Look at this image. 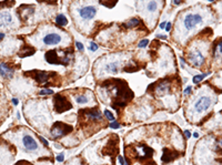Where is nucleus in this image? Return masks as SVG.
<instances>
[{
    "instance_id": "9d476101",
    "label": "nucleus",
    "mask_w": 222,
    "mask_h": 165,
    "mask_svg": "<svg viewBox=\"0 0 222 165\" xmlns=\"http://www.w3.org/2000/svg\"><path fill=\"white\" fill-rule=\"evenodd\" d=\"M120 61H109L104 64V71L108 74H117L120 71Z\"/></svg>"
},
{
    "instance_id": "79ce46f5",
    "label": "nucleus",
    "mask_w": 222,
    "mask_h": 165,
    "mask_svg": "<svg viewBox=\"0 0 222 165\" xmlns=\"http://www.w3.org/2000/svg\"><path fill=\"white\" fill-rule=\"evenodd\" d=\"M221 165H222V164H221Z\"/></svg>"
},
{
    "instance_id": "cd10ccee",
    "label": "nucleus",
    "mask_w": 222,
    "mask_h": 165,
    "mask_svg": "<svg viewBox=\"0 0 222 165\" xmlns=\"http://www.w3.org/2000/svg\"><path fill=\"white\" fill-rule=\"evenodd\" d=\"M118 161H119V163H120V165H125L126 164L125 160H123V157H122L121 155L118 156Z\"/></svg>"
},
{
    "instance_id": "393cba45",
    "label": "nucleus",
    "mask_w": 222,
    "mask_h": 165,
    "mask_svg": "<svg viewBox=\"0 0 222 165\" xmlns=\"http://www.w3.org/2000/svg\"><path fill=\"white\" fill-rule=\"evenodd\" d=\"M104 115H106V118L109 121H115V116H113V114L109 110H104Z\"/></svg>"
},
{
    "instance_id": "412c9836",
    "label": "nucleus",
    "mask_w": 222,
    "mask_h": 165,
    "mask_svg": "<svg viewBox=\"0 0 222 165\" xmlns=\"http://www.w3.org/2000/svg\"><path fill=\"white\" fill-rule=\"evenodd\" d=\"M209 73H203V74H197V75L193 76V79H192V81H193V83H195V84H198L199 82H201L202 80L206 78V76L208 75Z\"/></svg>"
},
{
    "instance_id": "aec40b11",
    "label": "nucleus",
    "mask_w": 222,
    "mask_h": 165,
    "mask_svg": "<svg viewBox=\"0 0 222 165\" xmlns=\"http://www.w3.org/2000/svg\"><path fill=\"white\" fill-rule=\"evenodd\" d=\"M56 23L58 26H60V27H64V26L68 25V20L62 13H59V15L56 17Z\"/></svg>"
},
{
    "instance_id": "c756f323",
    "label": "nucleus",
    "mask_w": 222,
    "mask_h": 165,
    "mask_svg": "<svg viewBox=\"0 0 222 165\" xmlns=\"http://www.w3.org/2000/svg\"><path fill=\"white\" fill-rule=\"evenodd\" d=\"M183 1H184V0H172V2H173L176 6H179L180 3H182Z\"/></svg>"
},
{
    "instance_id": "7c9ffc66",
    "label": "nucleus",
    "mask_w": 222,
    "mask_h": 165,
    "mask_svg": "<svg viewBox=\"0 0 222 165\" xmlns=\"http://www.w3.org/2000/svg\"><path fill=\"white\" fill-rule=\"evenodd\" d=\"M110 128H119V124L117 122H112L111 124H110Z\"/></svg>"
},
{
    "instance_id": "473e14b6",
    "label": "nucleus",
    "mask_w": 222,
    "mask_h": 165,
    "mask_svg": "<svg viewBox=\"0 0 222 165\" xmlns=\"http://www.w3.org/2000/svg\"><path fill=\"white\" fill-rule=\"evenodd\" d=\"M170 29H171V23L169 22V23H167V26H166V30L170 31Z\"/></svg>"
},
{
    "instance_id": "5701e85b",
    "label": "nucleus",
    "mask_w": 222,
    "mask_h": 165,
    "mask_svg": "<svg viewBox=\"0 0 222 165\" xmlns=\"http://www.w3.org/2000/svg\"><path fill=\"white\" fill-rule=\"evenodd\" d=\"M148 43H149V40H148V39L141 40L140 42L138 43V48H140V49H142V48H146V47L148 46Z\"/></svg>"
},
{
    "instance_id": "c85d7f7f",
    "label": "nucleus",
    "mask_w": 222,
    "mask_h": 165,
    "mask_svg": "<svg viewBox=\"0 0 222 165\" xmlns=\"http://www.w3.org/2000/svg\"><path fill=\"white\" fill-rule=\"evenodd\" d=\"M64 154H59L58 156H57V161H58V162H62V161H64Z\"/></svg>"
},
{
    "instance_id": "58836bf2",
    "label": "nucleus",
    "mask_w": 222,
    "mask_h": 165,
    "mask_svg": "<svg viewBox=\"0 0 222 165\" xmlns=\"http://www.w3.org/2000/svg\"><path fill=\"white\" fill-rule=\"evenodd\" d=\"M3 38H5V34H3V33H0V40L3 39Z\"/></svg>"
},
{
    "instance_id": "4c0bfd02",
    "label": "nucleus",
    "mask_w": 222,
    "mask_h": 165,
    "mask_svg": "<svg viewBox=\"0 0 222 165\" xmlns=\"http://www.w3.org/2000/svg\"><path fill=\"white\" fill-rule=\"evenodd\" d=\"M12 103L15 104V105H17V104H18V100H17V99H13V100H12Z\"/></svg>"
},
{
    "instance_id": "2eb2a0df",
    "label": "nucleus",
    "mask_w": 222,
    "mask_h": 165,
    "mask_svg": "<svg viewBox=\"0 0 222 165\" xmlns=\"http://www.w3.org/2000/svg\"><path fill=\"white\" fill-rule=\"evenodd\" d=\"M12 23V17L9 12H2L0 13V26L6 27V26Z\"/></svg>"
},
{
    "instance_id": "e433bc0d",
    "label": "nucleus",
    "mask_w": 222,
    "mask_h": 165,
    "mask_svg": "<svg viewBox=\"0 0 222 165\" xmlns=\"http://www.w3.org/2000/svg\"><path fill=\"white\" fill-rule=\"evenodd\" d=\"M27 163L28 162H24H24H19L17 165H29V164H27Z\"/></svg>"
},
{
    "instance_id": "f704fd0d",
    "label": "nucleus",
    "mask_w": 222,
    "mask_h": 165,
    "mask_svg": "<svg viewBox=\"0 0 222 165\" xmlns=\"http://www.w3.org/2000/svg\"><path fill=\"white\" fill-rule=\"evenodd\" d=\"M184 135H186V138H190V136H191V133L189 131H184Z\"/></svg>"
},
{
    "instance_id": "ddd939ff",
    "label": "nucleus",
    "mask_w": 222,
    "mask_h": 165,
    "mask_svg": "<svg viewBox=\"0 0 222 165\" xmlns=\"http://www.w3.org/2000/svg\"><path fill=\"white\" fill-rule=\"evenodd\" d=\"M213 57L216 59H222V38H220L219 40H217L213 47Z\"/></svg>"
},
{
    "instance_id": "6ab92c4d",
    "label": "nucleus",
    "mask_w": 222,
    "mask_h": 165,
    "mask_svg": "<svg viewBox=\"0 0 222 165\" xmlns=\"http://www.w3.org/2000/svg\"><path fill=\"white\" fill-rule=\"evenodd\" d=\"M35 53V50L31 49L30 47H24L22 48V50L19 52V57L20 58H26V57H29V55L34 54Z\"/></svg>"
},
{
    "instance_id": "bb28decb",
    "label": "nucleus",
    "mask_w": 222,
    "mask_h": 165,
    "mask_svg": "<svg viewBox=\"0 0 222 165\" xmlns=\"http://www.w3.org/2000/svg\"><path fill=\"white\" fill-rule=\"evenodd\" d=\"M76 47H77V49L79 50V51H83V44H82L81 42H78V41H77Z\"/></svg>"
},
{
    "instance_id": "f03ea898",
    "label": "nucleus",
    "mask_w": 222,
    "mask_h": 165,
    "mask_svg": "<svg viewBox=\"0 0 222 165\" xmlns=\"http://www.w3.org/2000/svg\"><path fill=\"white\" fill-rule=\"evenodd\" d=\"M64 40V37L62 32H59V31H56L55 29H50V30L47 32L45 36L42 37L41 41H42V44L46 47H53V46H59V44H62Z\"/></svg>"
},
{
    "instance_id": "dca6fc26",
    "label": "nucleus",
    "mask_w": 222,
    "mask_h": 165,
    "mask_svg": "<svg viewBox=\"0 0 222 165\" xmlns=\"http://www.w3.org/2000/svg\"><path fill=\"white\" fill-rule=\"evenodd\" d=\"M177 155H173V152L170 151L169 149H164L163 150V155H162V162L163 163H170L171 161H173L176 159Z\"/></svg>"
},
{
    "instance_id": "2f4dec72",
    "label": "nucleus",
    "mask_w": 222,
    "mask_h": 165,
    "mask_svg": "<svg viewBox=\"0 0 222 165\" xmlns=\"http://www.w3.org/2000/svg\"><path fill=\"white\" fill-rule=\"evenodd\" d=\"M192 91V88L191 86H188L186 90H184V94H190V92Z\"/></svg>"
},
{
    "instance_id": "6e6552de",
    "label": "nucleus",
    "mask_w": 222,
    "mask_h": 165,
    "mask_svg": "<svg viewBox=\"0 0 222 165\" xmlns=\"http://www.w3.org/2000/svg\"><path fill=\"white\" fill-rule=\"evenodd\" d=\"M211 107V99L207 95H203V97H200L198 99V101L195 102V109L197 112H204L207 111L209 107Z\"/></svg>"
},
{
    "instance_id": "4468645a",
    "label": "nucleus",
    "mask_w": 222,
    "mask_h": 165,
    "mask_svg": "<svg viewBox=\"0 0 222 165\" xmlns=\"http://www.w3.org/2000/svg\"><path fill=\"white\" fill-rule=\"evenodd\" d=\"M0 74L3 78H11L12 74H13V69H10L8 67V64L1 63L0 64Z\"/></svg>"
},
{
    "instance_id": "20e7f679",
    "label": "nucleus",
    "mask_w": 222,
    "mask_h": 165,
    "mask_svg": "<svg viewBox=\"0 0 222 165\" xmlns=\"http://www.w3.org/2000/svg\"><path fill=\"white\" fill-rule=\"evenodd\" d=\"M188 61L195 68H201L206 61V57L199 49H192L188 53Z\"/></svg>"
},
{
    "instance_id": "c9c22d12",
    "label": "nucleus",
    "mask_w": 222,
    "mask_h": 165,
    "mask_svg": "<svg viewBox=\"0 0 222 165\" xmlns=\"http://www.w3.org/2000/svg\"><path fill=\"white\" fill-rule=\"evenodd\" d=\"M39 138H40V140H41V141H42V142H43V144H45V145H48V142H47V141L45 140V139L41 138V136H39Z\"/></svg>"
},
{
    "instance_id": "39448f33",
    "label": "nucleus",
    "mask_w": 222,
    "mask_h": 165,
    "mask_svg": "<svg viewBox=\"0 0 222 165\" xmlns=\"http://www.w3.org/2000/svg\"><path fill=\"white\" fill-rule=\"evenodd\" d=\"M70 132H72V126L68 125L64 122L55 123V125L52 126L51 130H50V133H51L53 138H61V136H64Z\"/></svg>"
},
{
    "instance_id": "f257e3e1",
    "label": "nucleus",
    "mask_w": 222,
    "mask_h": 165,
    "mask_svg": "<svg viewBox=\"0 0 222 165\" xmlns=\"http://www.w3.org/2000/svg\"><path fill=\"white\" fill-rule=\"evenodd\" d=\"M182 18V27L184 32L193 31L199 25L203 22V16L199 12H188L181 15Z\"/></svg>"
},
{
    "instance_id": "423d86ee",
    "label": "nucleus",
    "mask_w": 222,
    "mask_h": 165,
    "mask_svg": "<svg viewBox=\"0 0 222 165\" xmlns=\"http://www.w3.org/2000/svg\"><path fill=\"white\" fill-rule=\"evenodd\" d=\"M53 103H55V110L58 113H62V112L70 110L71 107H72L71 103L68 101V99L62 97L61 94L56 95L55 99H53Z\"/></svg>"
},
{
    "instance_id": "7ed1b4c3",
    "label": "nucleus",
    "mask_w": 222,
    "mask_h": 165,
    "mask_svg": "<svg viewBox=\"0 0 222 165\" xmlns=\"http://www.w3.org/2000/svg\"><path fill=\"white\" fill-rule=\"evenodd\" d=\"M161 6L162 0H146V5H143L142 11L146 13V17L155 20V13L159 12Z\"/></svg>"
},
{
    "instance_id": "ea45409f",
    "label": "nucleus",
    "mask_w": 222,
    "mask_h": 165,
    "mask_svg": "<svg viewBox=\"0 0 222 165\" xmlns=\"http://www.w3.org/2000/svg\"><path fill=\"white\" fill-rule=\"evenodd\" d=\"M125 165H130V163H129V162H126V164Z\"/></svg>"
},
{
    "instance_id": "f3484780",
    "label": "nucleus",
    "mask_w": 222,
    "mask_h": 165,
    "mask_svg": "<svg viewBox=\"0 0 222 165\" xmlns=\"http://www.w3.org/2000/svg\"><path fill=\"white\" fill-rule=\"evenodd\" d=\"M140 25V20L138 18H131L127 21L123 22V26H125L127 29H132V28H136Z\"/></svg>"
},
{
    "instance_id": "0eeeda50",
    "label": "nucleus",
    "mask_w": 222,
    "mask_h": 165,
    "mask_svg": "<svg viewBox=\"0 0 222 165\" xmlns=\"http://www.w3.org/2000/svg\"><path fill=\"white\" fill-rule=\"evenodd\" d=\"M78 15H79L80 19L82 21H90L96 17L97 15V8L94 6H85L81 7L79 10H78Z\"/></svg>"
},
{
    "instance_id": "a878e982",
    "label": "nucleus",
    "mask_w": 222,
    "mask_h": 165,
    "mask_svg": "<svg viewBox=\"0 0 222 165\" xmlns=\"http://www.w3.org/2000/svg\"><path fill=\"white\" fill-rule=\"evenodd\" d=\"M90 51H93V52H96L98 49H99V47H98V44L96 42H90Z\"/></svg>"
},
{
    "instance_id": "a211bd4d",
    "label": "nucleus",
    "mask_w": 222,
    "mask_h": 165,
    "mask_svg": "<svg viewBox=\"0 0 222 165\" xmlns=\"http://www.w3.org/2000/svg\"><path fill=\"white\" fill-rule=\"evenodd\" d=\"M86 114L91 120H101V113L98 110H88L86 111Z\"/></svg>"
},
{
    "instance_id": "4be33fe9",
    "label": "nucleus",
    "mask_w": 222,
    "mask_h": 165,
    "mask_svg": "<svg viewBox=\"0 0 222 165\" xmlns=\"http://www.w3.org/2000/svg\"><path fill=\"white\" fill-rule=\"evenodd\" d=\"M76 101H77V103H79V104L87 103V102H88V98H87V95H85V94L77 95V97H76Z\"/></svg>"
},
{
    "instance_id": "1a4fd4ad",
    "label": "nucleus",
    "mask_w": 222,
    "mask_h": 165,
    "mask_svg": "<svg viewBox=\"0 0 222 165\" xmlns=\"http://www.w3.org/2000/svg\"><path fill=\"white\" fill-rule=\"evenodd\" d=\"M22 144L28 152H34L38 149V144H37L36 140L30 135H24L22 138Z\"/></svg>"
},
{
    "instance_id": "72a5a7b5",
    "label": "nucleus",
    "mask_w": 222,
    "mask_h": 165,
    "mask_svg": "<svg viewBox=\"0 0 222 165\" xmlns=\"http://www.w3.org/2000/svg\"><path fill=\"white\" fill-rule=\"evenodd\" d=\"M166 26H167V22L163 21V22H161V25H160V28H161V29H164V28H166Z\"/></svg>"
},
{
    "instance_id": "9b49d317",
    "label": "nucleus",
    "mask_w": 222,
    "mask_h": 165,
    "mask_svg": "<svg viewBox=\"0 0 222 165\" xmlns=\"http://www.w3.org/2000/svg\"><path fill=\"white\" fill-rule=\"evenodd\" d=\"M35 80H36L38 83H46L48 82L49 78L51 75V73H49V72H45V71H35Z\"/></svg>"
},
{
    "instance_id": "b1692460",
    "label": "nucleus",
    "mask_w": 222,
    "mask_h": 165,
    "mask_svg": "<svg viewBox=\"0 0 222 165\" xmlns=\"http://www.w3.org/2000/svg\"><path fill=\"white\" fill-rule=\"evenodd\" d=\"M39 94L40 95H50V94H53V91H52L51 89L40 90V91H39Z\"/></svg>"
},
{
    "instance_id": "a19ab883",
    "label": "nucleus",
    "mask_w": 222,
    "mask_h": 165,
    "mask_svg": "<svg viewBox=\"0 0 222 165\" xmlns=\"http://www.w3.org/2000/svg\"><path fill=\"white\" fill-rule=\"evenodd\" d=\"M209 1H213V0H209Z\"/></svg>"
},
{
    "instance_id": "f8f14e48",
    "label": "nucleus",
    "mask_w": 222,
    "mask_h": 165,
    "mask_svg": "<svg viewBox=\"0 0 222 165\" xmlns=\"http://www.w3.org/2000/svg\"><path fill=\"white\" fill-rule=\"evenodd\" d=\"M155 92H157V94L162 95V94H164V93H167V92L169 91L170 83H169V81H161V82H159L157 86L155 84Z\"/></svg>"
}]
</instances>
